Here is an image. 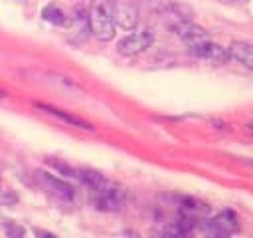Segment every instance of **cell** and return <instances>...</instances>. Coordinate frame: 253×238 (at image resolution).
<instances>
[{"label":"cell","mask_w":253,"mask_h":238,"mask_svg":"<svg viewBox=\"0 0 253 238\" xmlns=\"http://www.w3.org/2000/svg\"><path fill=\"white\" fill-rule=\"evenodd\" d=\"M42 16H43L45 22H51V24H55V26H65V22H67V14H65L57 4H47V6H43Z\"/></svg>","instance_id":"12"},{"label":"cell","mask_w":253,"mask_h":238,"mask_svg":"<svg viewBox=\"0 0 253 238\" xmlns=\"http://www.w3.org/2000/svg\"><path fill=\"white\" fill-rule=\"evenodd\" d=\"M91 202L97 210H105V212L121 210V206L125 204V190L121 186L105 180L103 184L91 188Z\"/></svg>","instance_id":"2"},{"label":"cell","mask_w":253,"mask_h":238,"mask_svg":"<svg viewBox=\"0 0 253 238\" xmlns=\"http://www.w3.org/2000/svg\"><path fill=\"white\" fill-rule=\"evenodd\" d=\"M227 52H229V58H233L241 65L253 69V44H247V42H231V46L227 48Z\"/></svg>","instance_id":"10"},{"label":"cell","mask_w":253,"mask_h":238,"mask_svg":"<svg viewBox=\"0 0 253 238\" xmlns=\"http://www.w3.org/2000/svg\"><path fill=\"white\" fill-rule=\"evenodd\" d=\"M38 107H40V109H43V111H47V113H51V115H55V117H59L61 121H65V123H69V125L81 127V129H93V127H91V123H87V121H83L81 117H75V115H71V113H65V111L57 109V107L43 105V103H38Z\"/></svg>","instance_id":"11"},{"label":"cell","mask_w":253,"mask_h":238,"mask_svg":"<svg viewBox=\"0 0 253 238\" xmlns=\"http://www.w3.org/2000/svg\"><path fill=\"white\" fill-rule=\"evenodd\" d=\"M174 30H176L178 38H180L184 44H188L190 48H192V46H198V44H202V42H206V40H210L208 32H206L202 26H198V24H194V22H190V20H180V22H176V24H174Z\"/></svg>","instance_id":"6"},{"label":"cell","mask_w":253,"mask_h":238,"mask_svg":"<svg viewBox=\"0 0 253 238\" xmlns=\"http://www.w3.org/2000/svg\"><path fill=\"white\" fill-rule=\"evenodd\" d=\"M182 208H184V212H188L194 218L196 216H204V214L210 212V206L200 202V200H196V198H182Z\"/></svg>","instance_id":"13"},{"label":"cell","mask_w":253,"mask_h":238,"mask_svg":"<svg viewBox=\"0 0 253 238\" xmlns=\"http://www.w3.org/2000/svg\"><path fill=\"white\" fill-rule=\"evenodd\" d=\"M36 177H38V178H40V182H42L49 192H53L55 196L65 198V200L73 198L75 190H73V186H71V184H67L65 180H59V178H55L53 175H49V173H45V171H36Z\"/></svg>","instance_id":"8"},{"label":"cell","mask_w":253,"mask_h":238,"mask_svg":"<svg viewBox=\"0 0 253 238\" xmlns=\"http://www.w3.org/2000/svg\"><path fill=\"white\" fill-rule=\"evenodd\" d=\"M237 230H239L237 216L231 210H223L221 214L213 216L211 220H208V226H206V232L213 236H231Z\"/></svg>","instance_id":"5"},{"label":"cell","mask_w":253,"mask_h":238,"mask_svg":"<svg viewBox=\"0 0 253 238\" xmlns=\"http://www.w3.org/2000/svg\"><path fill=\"white\" fill-rule=\"evenodd\" d=\"M115 24L123 30H134V26L138 24V10L134 4L123 2L117 4L115 2Z\"/></svg>","instance_id":"9"},{"label":"cell","mask_w":253,"mask_h":238,"mask_svg":"<svg viewBox=\"0 0 253 238\" xmlns=\"http://www.w3.org/2000/svg\"><path fill=\"white\" fill-rule=\"evenodd\" d=\"M152 40H154L152 32H134V34L123 38V40L117 44V50H119V54H123V56H136V54L144 52L146 48H150Z\"/></svg>","instance_id":"4"},{"label":"cell","mask_w":253,"mask_h":238,"mask_svg":"<svg viewBox=\"0 0 253 238\" xmlns=\"http://www.w3.org/2000/svg\"><path fill=\"white\" fill-rule=\"evenodd\" d=\"M194 56L202 58V60H210V61H215V63H225L229 60V52L217 44H213L211 40H206L198 46H192L190 48Z\"/></svg>","instance_id":"7"},{"label":"cell","mask_w":253,"mask_h":238,"mask_svg":"<svg viewBox=\"0 0 253 238\" xmlns=\"http://www.w3.org/2000/svg\"><path fill=\"white\" fill-rule=\"evenodd\" d=\"M0 97H4V91H0Z\"/></svg>","instance_id":"14"},{"label":"cell","mask_w":253,"mask_h":238,"mask_svg":"<svg viewBox=\"0 0 253 238\" xmlns=\"http://www.w3.org/2000/svg\"><path fill=\"white\" fill-rule=\"evenodd\" d=\"M87 18L97 40L109 42L115 36V0H91Z\"/></svg>","instance_id":"1"},{"label":"cell","mask_w":253,"mask_h":238,"mask_svg":"<svg viewBox=\"0 0 253 238\" xmlns=\"http://www.w3.org/2000/svg\"><path fill=\"white\" fill-rule=\"evenodd\" d=\"M65 28H67V38L73 44H83L89 38V34H91L89 18H87V14L81 8H75L71 12V16H67Z\"/></svg>","instance_id":"3"}]
</instances>
